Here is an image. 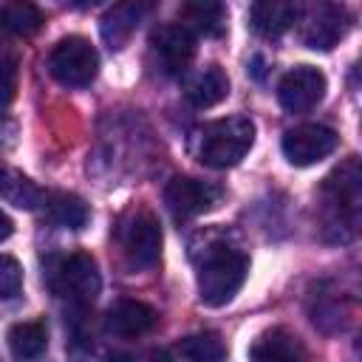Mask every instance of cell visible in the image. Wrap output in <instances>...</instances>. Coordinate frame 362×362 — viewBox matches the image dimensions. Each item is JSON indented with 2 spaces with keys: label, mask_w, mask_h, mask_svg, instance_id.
<instances>
[{
  "label": "cell",
  "mask_w": 362,
  "mask_h": 362,
  "mask_svg": "<svg viewBox=\"0 0 362 362\" xmlns=\"http://www.w3.org/2000/svg\"><path fill=\"white\" fill-rule=\"evenodd\" d=\"M192 257H195V283L201 303L218 308L226 305L243 288L249 274V257L226 238L209 235Z\"/></svg>",
  "instance_id": "cell-1"
},
{
  "label": "cell",
  "mask_w": 362,
  "mask_h": 362,
  "mask_svg": "<svg viewBox=\"0 0 362 362\" xmlns=\"http://www.w3.org/2000/svg\"><path fill=\"white\" fill-rule=\"evenodd\" d=\"M255 144V122L246 116H226L204 124L195 133V156L212 170L235 167Z\"/></svg>",
  "instance_id": "cell-2"
},
{
  "label": "cell",
  "mask_w": 362,
  "mask_h": 362,
  "mask_svg": "<svg viewBox=\"0 0 362 362\" xmlns=\"http://www.w3.org/2000/svg\"><path fill=\"white\" fill-rule=\"evenodd\" d=\"M48 288L71 308V311H85L93 305V300L102 291V274L99 266L90 255L74 252L65 257H54L45 269Z\"/></svg>",
  "instance_id": "cell-3"
},
{
  "label": "cell",
  "mask_w": 362,
  "mask_h": 362,
  "mask_svg": "<svg viewBox=\"0 0 362 362\" xmlns=\"http://www.w3.org/2000/svg\"><path fill=\"white\" fill-rule=\"evenodd\" d=\"M359 164L348 158L322 184V218L325 229H334L339 240L351 238L359 223Z\"/></svg>",
  "instance_id": "cell-4"
},
{
  "label": "cell",
  "mask_w": 362,
  "mask_h": 362,
  "mask_svg": "<svg viewBox=\"0 0 362 362\" xmlns=\"http://www.w3.org/2000/svg\"><path fill=\"white\" fill-rule=\"evenodd\" d=\"M294 23L308 48L331 51L351 31V11L331 0H308L303 8L294 6Z\"/></svg>",
  "instance_id": "cell-5"
},
{
  "label": "cell",
  "mask_w": 362,
  "mask_h": 362,
  "mask_svg": "<svg viewBox=\"0 0 362 362\" xmlns=\"http://www.w3.org/2000/svg\"><path fill=\"white\" fill-rule=\"evenodd\" d=\"M116 240L130 269H153L161 255V226L147 209H133L119 221Z\"/></svg>",
  "instance_id": "cell-6"
},
{
  "label": "cell",
  "mask_w": 362,
  "mask_h": 362,
  "mask_svg": "<svg viewBox=\"0 0 362 362\" xmlns=\"http://www.w3.org/2000/svg\"><path fill=\"white\" fill-rule=\"evenodd\" d=\"M48 74L65 88H85L99 74V54L85 37H62L48 54Z\"/></svg>",
  "instance_id": "cell-7"
},
{
  "label": "cell",
  "mask_w": 362,
  "mask_h": 362,
  "mask_svg": "<svg viewBox=\"0 0 362 362\" xmlns=\"http://www.w3.org/2000/svg\"><path fill=\"white\" fill-rule=\"evenodd\" d=\"M150 54H153L156 68L164 76H181L187 74L195 57V34L187 31L181 23L158 25L150 37Z\"/></svg>",
  "instance_id": "cell-8"
},
{
  "label": "cell",
  "mask_w": 362,
  "mask_h": 362,
  "mask_svg": "<svg viewBox=\"0 0 362 362\" xmlns=\"http://www.w3.org/2000/svg\"><path fill=\"white\" fill-rule=\"evenodd\" d=\"M221 195H223L221 187L201 181V178H189V175H175L164 187V204L175 221H189V218H198L215 209Z\"/></svg>",
  "instance_id": "cell-9"
},
{
  "label": "cell",
  "mask_w": 362,
  "mask_h": 362,
  "mask_svg": "<svg viewBox=\"0 0 362 362\" xmlns=\"http://www.w3.org/2000/svg\"><path fill=\"white\" fill-rule=\"evenodd\" d=\"M339 144V136L325 124H297L283 133V156L294 167H311L331 156Z\"/></svg>",
  "instance_id": "cell-10"
},
{
  "label": "cell",
  "mask_w": 362,
  "mask_h": 362,
  "mask_svg": "<svg viewBox=\"0 0 362 362\" xmlns=\"http://www.w3.org/2000/svg\"><path fill=\"white\" fill-rule=\"evenodd\" d=\"M325 74L314 65H297L291 68L280 85H277V99L283 105V110L288 113H305L311 107H317L325 96Z\"/></svg>",
  "instance_id": "cell-11"
},
{
  "label": "cell",
  "mask_w": 362,
  "mask_h": 362,
  "mask_svg": "<svg viewBox=\"0 0 362 362\" xmlns=\"http://www.w3.org/2000/svg\"><path fill=\"white\" fill-rule=\"evenodd\" d=\"M158 0H116L102 23H99V31H102V40L110 45V48H124L127 40L136 34V28L150 17V11L156 8Z\"/></svg>",
  "instance_id": "cell-12"
},
{
  "label": "cell",
  "mask_w": 362,
  "mask_h": 362,
  "mask_svg": "<svg viewBox=\"0 0 362 362\" xmlns=\"http://www.w3.org/2000/svg\"><path fill=\"white\" fill-rule=\"evenodd\" d=\"M158 322V314L153 305L141 303V300H119L107 308L105 314V331L116 339H139L144 334H150Z\"/></svg>",
  "instance_id": "cell-13"
},
{
  "label": "cell",
  "mask_w": 362,
  "mask_h": 362,
  "mask_svg": "<svg viewBox=\"0 0 362 362\" xmlns=\"http://www.w3.org/2000/svg\"><path fill=\"white\" fill-rule=\"evenodd\" d=\"M178 23L195 37H221L226 28L223 0H181Z\"/></svg>",
  "instance_id": "cell-14"
},
{
  "label": "cell",
  "mask_w": 362,
  "mask_h": 362,
  "mask_svg": "<svg viewBox=\"0 0 362 362\" xmlns=\"http://www.w3.org/2000/svg\"><path fill=\"white\" fill-rule=\"evenodd\" d=\"M229 93V76L221 65H206L201 71H195L189 79H187V88H184V96L192 107L198 110H206V107H215L218 102H223Z\"/></svg>",
  "instance_id": "cell-15"
},
{
  "label": "cell",
  "mask_w": 362,
  "mask_h": 362,
  "mask_svg": "<svg viewBox=\"0 0 362 362\" xmlns=\"http://www.w3.org/2000/svg\"><path fill=\"white\" fill-rule=\"evenodd\" d=\"M249 20H252L255 34L274 40L294 25V3L291 0H252Z\"/></svg>",
  "instance_id": "cell-16"
},
{
  "label": "cell",
  "mask_w": 362,
  "mask_h": 362,
  "mask_svg": "<svg viewBox=\"0 0 362 362\" xmlns=\"http://www.w3.org/2000/svg\"><path fill=\"white\" fill-rule=\"evenodd\" d=\"M249 356L252 359H283V362H300L305 359V348L303 342L288 334L286 328H272L266 334H260L255 339V345L249 348Z\"/></svg>",
  "instance_id": "cell-17"
},
{
  "label": "cell",
  "mask_w": 362,
  "mask_h": 362,
  "mask_svg": "<svg viewBox=\"0 0 362 362\" xmlns=\"http://www.w3.org/2000/svg\"><path fill=\"white\" fill-rule=\"evenodd\" d=\"M6 339H8V351L14 359H40L48 351V328L40 320L11 325Z\"/></svg>",
  "instance_id": "cell-18"
},
{
  "label": "cell",
  "mask_w": 362,
  "mask_h": 362,
  "mask_svg": "<svg viewBox=\"0 0 362 362\" xmlns=\"http://www.w3.org/2000/svg\"><path fill=\"white\" fill-rule=\"evenodd\" d=\"M42 25V11L31 0H3L0 3V34L28 37Z\"/></svg>",
  "instance_id": "cell-19"
},
{
  "label": "cell",
  "mask_w": 362,
  "mask_h": 362,
  "mask_svg": "<svg viewBox=\"0 0 362 362\" xmlns=\"http://www.w3.org/2000/svg\"><path fill=\"white\" fill-rule=\"evenodd\" d=\"M42 209H45V218L62 229H82L90 218L88 204L71 192H54L42 198Z\"/></svg>",
  "instance_id": "cell-20"
},
{
  "label": "cell",
  "mask_w": 362,
  "mask_h": 362,
  "mask_svg": "<svg viewBox=\"0 0 362 362\" xmlns=\"http://www.w3.org/2000/svg\"><path fill=\"white\" fill-rule=\"evenodd\" d=\"M0 198L20 209H34L42 204L45 195L34 181H28L23 173H17L14 167L0 161Z\"/></svg>",
  "instance_id": "cell-21"
},
{
  "label": "cell",
  "mask_w": 362,
  "mask_h": 362,
  "mask_svg": "<svg viewBox=\"0 0 362 362\" xmlns=\"http://www.w3.org/2000/svg\"><path fill=\"white\" fill-rule=\"evenodd\" d=\"M170 356L189 359V362H221L226 359V345L215 334H192L173 345Z\"/></svg>",
  "instance_id": "cell-22"
},
{
  "label": "cell",
  "mask_w": 362,
  "mask_h": 362,
  "mask_svg": "<svg viewBox=\"0 0 362 362\" xmlns=\"http://www.w3.org/2000/svg\"><path fill=\"white\" fill-rule=\"evenodd\" d=\"M23 291V269L14 257L0 255V305L14 303Z\"/></svg>",
  "instance_id": "cell-23"
},
{
  "label": "cell",
  "mask_w": 362,
  "mask_h": 362,
  "mask_svg": "<svg viewBox=\"0 0 362 362\" xmlns=\"http://www.w3.org/2000/svg\"><path fill=\"white\" fill-rule=\"evenodd\" d=\"M17 79H20L17 57L0 54V116H6V110L11 107V102L17 96Z\"/></svg>",
  "instance_id": "cell-24"
},
{
  "label": "cell",
  "mask_w": 362,
  "mask_h": 362,
  "mask_svg": "<svg viewBox=\"0 0 362 362\" xmlns=\"http://www.w3.org/2000/svg\"><path fill=\"white\" fill-rule=\"evenodd\" d=\"M11 232H14V223H11V218H8V215L0 209V240H6Z\"/></svg>",
  "instance_id": "cell-25"
},
{
  "label": "cell",
  "mask_w": 362,
  "mask_h": 362,
  "mask_svg": "<svg viewBox=\"0 0 362 362\" xmlns=\"http://www.w3.org/2000/svg\"><path fill=\"white\" fill-rule=\"evenodd\" d=\"M102 0H74V6L76 8H93V6H99Z\"/></svg>",
  "instance_id": "cell-26"
}]
</instances>
